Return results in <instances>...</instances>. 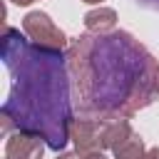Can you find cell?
Here are the masks:
<instances>
[{
    "mask_svg": "<svg viewBox=\"0 0 159 159\" xmlns=\"http://www.w3.org/2000/svg\"><path fill=\"white\" fill-rule=\"evenodd\" d=\"M67 67L82 117L129 119L159 97V62L124 30L80 35L67 47Z\"/></svg>",
    "mask_w": 159,
    "mask_h": 159,
    "instance_id": "1",
    "label": "cell"
},
{
    "mask_svg": "<svg viewBox=\"0 0 159 159\" xmlns=\"http://www.w3.org/2000/svg\"><path fill=\"white\" fill-rule=\"evenodd\" d=\"M142 7H149V10H159V0H137Z\"/></svg>",
    "mask_w": 159,
    "mask_h": 159,
    "instance_id": "10",
    "label": "cell"
},
{
    "mask_svg": "<svg viewBox=\"0 0 159 159\" xmlns=\"http://www.w3.org/2000/svg\"><path fill=\"white\" fill-rule=\"evenodd\" d=\"M134 134V129H132V124L127 122V119H114V122H107V127H104V149H117L124 139H129Z\"/></svg>",
    "mask_w": 159,
    "mask_h": 159,
    "instance_id": "7",
    "label": "cell"
},
{
    "mask_svg": "<svg viewBox=\"0 0 159 159\" xmlns=\"http://www.w3.org/2000/svg\"><path fill=\"white\" fill-rule=\"evenodd\" d=\"M114 159H147V147H144V139L134 132L129 139H124V142L114 149Z\"/></svg>",
    "mask_w": 159,
    "mask_h": 159,
    "instance_id": "8",
    "label": "cell"
},
{
    "mask_svg": "<svg viewBox=\"0 0 159 159\" xmlns=\"http://www.w3.org/2000/svg\"><path fill=\"white\" fill-rule=\"evenodd\" d=\"M80 159H107V157H104V152H84V154H80Z\"/></svg>",
    "mask_w": 159,
    "mask_h": 159,
    "instance_id": "9",
    "label": "cell"
},
{
    "mask_svg": "<svg viewBox=\"0 0 159 159\" xmlns=\"http://www.w3.org/2000/svg\"><path fill=\"white\" fill-rule=\"evenodd\" d=\"M10 2H15V5H22V7H25V5H32V2H37V0H10Z\"/></svg>",
    "mask_w": 159,
    "mask_h": 159,
    "instance_id": "12",
    "label": "cell"
},
{
    "mask_svg": "<svg viewBox=\"0 0 159 159\" xmlns=\"http://www.w3.org/2000/svg\"><path fill=\"white\" fill-rule=\"evenodd\" d=\"M114 25H117V12L112 7H94L84 15V27L89 35H109L114 32Z\"/></svg>",
    "mask_w": 159,
    "mask_h": 159,
    "instance_id": "6",
    "label": "cell"
},
{
    "mask_svg": "<svg viewBox=\"0 0 159 159\" xmlns=\"http://www.w3.org/2000/svg\"><path fill=\"white\" fill-rule=\"evenodd\" d=\"M22 30L27 35V40L42 50H52V52H62L70 47L65 32L52 22V17L42 10H32L22 17Z\"/></svg>",
    "mask_w": 159,
    "mask_h": 159,
    "instance_id": "3",
    "label": "cell"
},
{
    "mask_svg": "<svg viewBox=\"0 0 159 159\" xmlns=\"http://www.w3.org/2000/svg\"><path fill=\"white\" fill-rule=\"evenodd\" d=\"M0 52L10 72V92L0 109L2 132L25 129L40 134L60 154L70 142L72 127L67 55L42 50L7 25L0 37Z\"/></svg>",
    "mask_w": 159,
    "mask_h": 159,
    "instance_id": "2",
    "label": "cell"
},
{
    "mask_svg": "<svg viewBox=\"0 0 159 159\" xmlns=\"http://www.w3.org/2000/svg\"><path fill=\"white\" fill-rule=\"evenodd\" d=\"M84 2H89V5H99L102 0H84Z\"/></svg>",
    "mask_w": 159,
    "mask_h": 159,
    "instance_id": "13",
    "label": "cell"
},
{
    "mask_svg": "<svg viewBox=\"0 0 159 159\" xmlns=\"http://www.w3.org/2000/svg\"><path fill=\"white\" fill-rule=\"evenodd\" d=\"M45 139L40 134L25 132V129H15L12 134H7L5 142V159H42L45 154Z\"/></svg>",
    "mask_w": 159,
    "mask_h": 159,
    "instance_id": "5",
    "label": "cell"
},
{
    "mask_svg": "<svg viewBox=\"0 0 159 159\" xmlns=\"http://www.w3.org/2000/svg\"><path fill=\"white\" fill-rule=\"evenodd\" d=\"M104 127L107 122L94 117H77L70 127V139L77 154L84 152H104Z\"/></svg>",
    "mask_w": 159,
    "mask_h": 159,
    "instance_id": "4",
    "label": "cell"
},
{
    "mask_svg": "<svg viewBox=\"0 0 159 159\" xmlns=\"http://www.w3.org/2000/svg\"><path fill=\"white\" fill-rule=\"evenodd\" d=\"M147 159H159V147H152V149H147Z\"/></svg>",
    "mask_w": 159,
    "mask_h": 159,
    "instance_id": "11",
    "label": "cell"
}]
</instances>
